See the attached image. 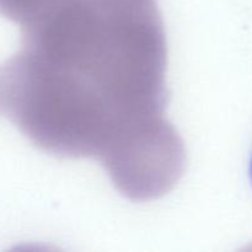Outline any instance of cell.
Segmentation results:
<instances>
[{"mask_svg":"<svg viewBox=\"0 0 252 252\" xmlns=\"http://www.w3.org/2000/svg\"><path fill=\"white\" fill-rule=\"evenodd\" d=\"M250 174H251V180H252V160H251V167H250Z\"/></svg>","mask_w":252,"mask_h":252,"instance_id":"6da1fadb","label":"cell"}]
</instances>
